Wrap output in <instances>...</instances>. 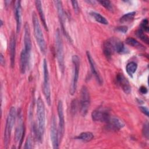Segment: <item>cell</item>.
<instances>
[{
	"instance_id": "obj_11",
	"label": "cell",
	"mask_w": 149,
	"mask_h": 149,
	"mask_svg": "<svg viewBox=\"0 0 149 149\" xmlns=\"http://www.w3.org/2000/svg\"><path fill=\"white\" fill-rule=\"evenodd\" d=\"M58 133H59V140L62 139L65 133V118L63 113V103L61 100L58 101Z\"/></svg>"
},
{
	"instance_id": "obj_8",
	"label": "cell",
	"mask_w": 149,
	"mask_h": 149,
	"mask_svg": "<svg viewBox=\"0 0 149 149\" xmlns=\"http://www.w3.org/2000/svg\"><path fill=\"white\" fill-rule=\"evenodd\" d=\"M54 2L56 8L58 17L59 19L60 24L62 27V30L63 33L64 34V35L66 37V38L69 41H72V39H71L70 37L69 36V35L66 30V23H66V17H65V11L63 10V6H62V2L61 1H57V0L54 1Z\"/></svg>"
},
{
	"instance_id": "obj_25",
	"label": "cell",
	"mask_w": 149,
	"mask_h": 149,
	"mask_svg": "<svg viewBox=\"0 0 149 149\" xmlns=\"http://www.w3.org/2000/svg\"><path fill=\"white\" fill-rule=\"evenodd\" d=\"M94 138V135L91 132H82L80 134H79L75 139L81 140L83 141L88 142L91 141Z\"/></svg>"
},
{
	"instance_id": "obj_23",
	"label": "cell",
	"mask_w": 149,
	"mask_h": 149,
	"mask_svg": "<svg viewBox=\"0 0 149 149\" xmlns=\"http://www.w3.org/2000/svg\"><path fill=\"white\" fill-rule=\"evenodd\" d=\"M115 51L118 54H126L127 52V49L125 47L123 43L119 39L116 38L115 44Z\"/></svg>"
},
{
	"instance_id": "obj_30",
	"label": "cell",
	"mask_w": 149,
	"mask_h": 149,
	"mask_svg": "<svg viewBox=\"0 0 149 149\" xmlns=\"http://www.w3.org/2000/svg\"><path fill=\"white\" fill-rule=\"evenodd\" d=\"M140 29H141L143 31L148 33L149 31V27H148V21L147 19H144L142 20L140 24Z\"/></svg>"
},
{
	"instance_id": "obj_14",
	"label": "cell",
	"mask_w": 149,
	"mask_h": 149,
	"mask_svg": "<svg viewBox=\"0 0 149 149\" xmlns=\"http://www.w3.org/2000/svg\"><path fill=\"white\" fill-rule=\"evenodd\" d=\"M105 123L107 129L112 131L119 130L125 126V124L120 119L113 116H111Z\"/></svg>"
},
{
	"instance_id": "obj_22",
	"label": "cell",
	"mask_w": 149,
	"mask_h": 149,
	"mask_svg": "<svg viewBox=\"0 0 149 149\" xmlns=\"http://www.w3.org/2000/svg\"><path fill=\"white\" fill-rule=\"evenodd\" d=\"M125 42L127 45L132 46L134 48H136L139 50H140V51L146 50V47L143 44H141L138 41H137L136 39L132 37L127 38L126 40H125Z\"/></svg>"
},
{
	"instance_id": "obj_34",
	"label": "cell",
	"mask_w": 149,
	"mask_h": 149,
	"mask_svg": "<svg viewBox=\"0 0 149 149\" xmlns=\"http://www.w3.org/2000/svg\"><path fill=\"white\" fill-rule=\"evenodd\" d=\"M127 26H119V27H117L116 30L119 31V32H121L122 33H126L127 31Z\"/></svg>"
},
{
	"instance_id": "obj_5",
	"label": "cell",
	"mask_w": 149,
	"mask_h": 149,
	"mask_svg": "<svg viewBox=\"0 0 149 149\" xmlns=\"http://www.w3.org/2000/svg\"><path fill=\"white\" fill-rule=\"evenodd\" d=\"M43 73H44V82L42 85V91L46 101L48 105H51V88L49 84V76L47 65V62L45 59L43 61Z\"/></svg>"
},
{
	"instance_id": "obj_3",
	"label": "cell",
	"mask_w": 149,
	"mask_h": 149,
	"mask_svg": "<svg viewBox=\"0 0 149 149\" xmlns=\"http://www.w3.org/2000/svg\"><path fill=\"white\" fill-rule=\"evenodd\" d=\"M16 111L14 107H12L9 111L7 116L5 129L4 131V146L6 148L8 147V145L10 142V137L12 132L13 126L15 124L16 118Z\"/></svg>"
},
{
	"instance_id": "obj_1",
	"label": "cell",
	"mask_w": 149,
	"mask_h": 149,
	"mask_svg": "<svg viewBox=\"0 0 149 149\" xmlns=\"http://www.w3.org/2000/svg\"><path fill=\"white\" fill-rule=\"evenodd\" d=\"M37 118L38 120V137L37 140L40 142H42L43 140L44 134L45 132V105L42 99L39 97L37 101Z\"/></svg>"
},
{
	"instance_id": "obj_26",
	"label": "cell",
	"mask_w": 149,
	"mask_h": 149,
	"mask_svg": "<svg viewBox=\"0 0 149 149\" xmlns=\"http://www.w3.org/2000/svg\"><path fill=\"white\" fill-rule=\"evenodd\" d=\"M137 68V65L134 62H130L128 63L126 66V70L127 74L132 77L133 74L136 72Z\"/></svg>"
},
{
	"instance_id": "obj_19",
	"label": "cell",
	"mask_w": 149,
	"mask_h": 149,
	"mask_svg": "<svg viewBox=\"0 0 149 149\" xmlns=\"http://www.w3.org/2000/svg\"><path fill=\"white\" fill-rule=\"evenodd\" d=\"M21 2L17 1L15 5V16L16 22V32L18 33L20 31L22 24V7Z\"/></svg>"
},
{
	"instance_id": "obj_31",
	"label": "cell",
	"mask_w": 149,
	"mask_h": 149,
	"mask_svg": "<svg viewBox=\"0 0 149 149\" xmlns=\"http://www.w3.org/2000/svg\"><path fill=\"white\" fill-rule=\"evenodd\" d=\"M33 139L31 138V137L29 136L27 139L26 141L24 143V149H30V148H33Z\"/></svg>"
},
{
	"instance_id": "obj_28",
	"label": "cell",
	"mask_w": 149,
	"mask_h": 149,
	"mask_svg": "<svg viewBox=\"0 0 149 149\" xmlns=\"http://www.w3.org/2000/svg\"><path fill=\"white\" fill-rule=\"evenodd\" d=\"M137 36L139 38H140L141 39V40H142L143 42H144L145 43L148 44L149 43V39H148V37L144 33V31H143L141 29H139L137 31Z\"/></svg>"
},
{
	"instance_id": "obj_13",
	"label": "cell",
	"mask_w": 149,
	"mask_h": 149,
	"mask_svg": "<svg viewBox=\"0 0 149 149\" xmlns=\"http://www.w3.org/2000/svg\"><path fill=\"white\" fill-rule=\"evenodd\" d=\"M116 39V38L115 37H112L107 40L103 43V52L105 56L108 59H110L111 58V56L115 52V44Z\"/></svg>"
},
{
	"instance_id": "obj_15",
	"label": "cell",
	"mask_w": 149,
	"mask_h": 149,
	"mask_svg": "<svg viewBox=\"0 0 149 149\" xmlns=\"http://www.w3.org/2000/svg\"><path fill=\"white\" fill-rule=\"evenodd\" d=\"M86 55H87V59L88 61V62L90 65V68H91L92 73L94 74V76L95 77L97 82L100 84H102V83H103L102 79L99 72H98V69L96 66V64H95L93 58H92L90 52L87 51L86 52Z\"/></svg>"
},
{
	"instance_id": "obj_27",
	"label": "cell",
	"mask_w": 149,
	"mask_h": 149,
	"mask_svg": "<svg viewBox=\"0 0 149 149\" xmlns=\"http://www.w3.org/2000/svg\"><path fill=\"white\" fill-rule=\"evenodd\" d=\"M135 15H136V12H131L127 13L125 14L124 15H123L120 18L119 22L120 23H122L130 22L134 19V17Z\"/></svg>"
},
{
	"instance_id": "obj_38",
	"label": "cell",
	"mask_w": 149,
	"mask_h": 149,
	"mask_svg": "<svg viewBox=\"0 0 149 149\" xmlns=\"http://www.w3.org/2000/svg\"><path fill=\"white\" fill-rule=\"evenodd\" d=\"M0 62L2 65L3 66L5 65V58L2 53H1V55H0Z\"/></svg>"
},
{
	"instance_id": "obj_29",
	"label": "cell",
	"mask_w": 149,
	"mask_h": 149,
	"mask_svg": "<svg viewBox=\"0 0 149 149\" xmlns=\"http://www.w3.org/2000/svg\"><path fill=\"white\" fill-rule=\"evenodd\" d=\"M98 2L103 6L105 8H106L108 10L112 12L113 10V8L112 3L109 1H99Z\"/></svg>"
},
{
	"instance_id": "obj_12",
	"label": "cell",
	"mask_w": 149,
	"mask_h": 149,
	"mask_svg": "<svg viewBox=\"0 0 149 149\" xmlns=\"http://www.w3.org/2000/svg\"><path fill=\"white\" fill-rule=\"evenodd\" d=\"M50 137L51 141L52 143L53 148H58L59 144V133L58 128H57L56 118L54 116H52L51 119V131H50Z\"/></svg>"
},
{
	"instance_id": "obj_24",
	"label": "cell",
	"mask_w": 149,
	"mask_h": 149,
	"mask_svg": "<svg viewBox=\"0 0 149 149\" xmlns=\"http://www.w3.org/2000/svg\"><path fill=\"white\" fill-rule=\"evenodd\" d=\"M90 15L97 22L102 24H105V25L108 24V21L107 20V19L105 17H104L102 15H101L100 13L93 11L90 13Z\"/></svg>"
},
{
	"instance_id": "obj_18",
	"label": "cell",
	"mask_w": 149,
	"mask_h": 149,
	"mask_svg": "<svg viewBox=\"0 0 149 149\" xmlns=\"http://www.w3.org/2000/svg\"><path fill=\"white\" fill-rule=\"evenodd\" d=\"M30 54L27 52L24 49H22L20 57V70L21 73H25L27 67L29 65Z\"/></svg>"
},
{
	"instance_id": "obj_36",
	"label": "cell",
	"mask_w": 149,
	"mask_h": 149,
	"mask_svg": "<svg viewBox=\"0 0 149 149\" xmlns=\"http://www.w3.org/2000/svg\"><path fill=\"white\" fill-rule=\"evenodd\" d=\"M76 108H77L76 100H73L72 102V104H71V111H72V112L74 113L76 111Z\"/></svg>"
},
{
	"instance_id": "obj_2",
	"label": "cell",
	"mask_w": 149,
	"mask_h": 149,
	"mask_svg": "<svg viewBox=\"0 0 149 149\" xmlns=\"http://www.w3.org/2000/svg\"><path fill=\"white\" fill-rule=\"evenodd\" d=\"M32 23L34 30V35L38 45L41 52L43 54L46 53L47 51V44L44 37V35L37 18V16L34 12H33L32 15Z\"/></svg>"
},
{
	"instance_id": "obj_6",
	"label": "cell",
	"mask_w": 149,
	"mask_h": 149,
	"mask_svg": "<svg viewBox=\"0 0 149 149\" xmlns=\"http://www.w3.org/2000/svg\"><path fill=\"white\" fill-rule=\"evenodd\" d=\"M72 61L73 63V74L69 92L71 95H73L76 92L77 86V81L79 79V74L80 69V59L77 55H73L72 56Z\"/></svg>"
},
{
	"instance_id": "obj_4",
	"label": "cell",
	"mask_w": 149,
	"mask_h": 149,
	"mask_svg": "<svg viewBox=\"0 0 149 149\" xmlns=\"http://www.w3.org/2000/svg\"><path fill=\"white\" fill-rule=\"evenodd\" d=\"M55 52L59 68L62 74H63L65 70V61L63 42L61 37V33L59 29L55 32Z\"/></svg>"
},
{
	"instance_id": "obj_35",
	"label": "cell",
	"mask_w": 149,
	"mask_h": 149,
	"mask_svg": "<svg viewBox=\"0 0 149 149\" xmlns=\"http://www.w3.org/2000/svg\"><path fill=\"white\" fill-rule=\"evenodd\" d=\"M140 111H141L142 113H143L144 115H146L147 116H148V115H149V111H148V109L147 107H143V106H141L139 107Z\"/></svg>"
},
{
	"instance_id": "obj_33",
	"label": "cell",
	"mask_w": 149,
	"mask_h": 149,
	"mask_svg": "<svg viewBox=\"0 0 149 149\" xmlns=\"http://www.w3.org/2000/svg\"><path fill=\"white\" fill-rule=\"evenodd\" d=\"M73 8L74 9V11L76 13H78L79 11V4H78V2L76 1H71Z\"/></svg>"
},
{
	"instance_id": "obj_21",
	"label": "cell",
	"mask_w": 149,
	"mask_h": 149,
	"mask_svg": "<svg viewBox=\"0 0 149 149\" xmlns=\"http://www.w3.org/2000/svg\"><path fill=\"white\" fill-rule=\"evenodd\" d=\"M35 5L36 6V8L37 9L40 18L42 22V23L43 24V26L45 29V30L48 31V26L47 24V22H46V19L45 17V15H44V13L43 11V9H42V3L40 1H35Z\"/></svg>"
},
{
	"instance_id": "obj_17",
	"label": "cell",
	"mask_w": 149,
	"mask_h": 149,
	"mask_svg": "<svg viewBox=\"0 0 149 149\" xmlns=\"http://www.w3.org/2000/svg\"><path fill=\"white\" fill-rule=\"evenodd\" d=\"M24 49L28 52L29 54H31L32 44L31 40V36H30V30L29 25L27 23H26L24 24Z\"/></svg>"
},
{
	"instance_id": "obj_32",
	"label": "cell",
	"mask_w": 149,
	"mask_h": 149,
	"mask_svg": "<svg viewBox=\"0 0 149 149\" xmlns=\"http://www.w3.org/2000/svg\"><path fill=\"white\" fill-rule=\"evenodd\" d=\"M149 129H148V122H146L143 127V134L144 136V137L145 138H146L147 139H148V136H149Z\"/></svg>"
},
{
	"instance_id": "obj_10",
	"label": "cell",
	"mask_w": 149,
	"mask_h": 149,
	"mask_svg": "<svg viewBox=\"0 0 149 149\" xmlns=\"http://www.w3.org/2000/svg\"><path fill=\"white\" fill-rule=\"evenodd\" d=\"M111 116L108 109L104 107H98L91 113L92 119L95 122L106 123Z\"/></svg>"
},
{
	"instance_id": "obj_16",
	"label": "cell",
	"mask_w": 149,
	"mask_h": 149,
	"mask_svg": "<svg viewBox=\"0 0 149 149\" xmlns=\"http://www.w3.org/2000/svg\"><path fill=\"white\" fill-rule=\"evenodd\" d=\"M116 80L117 84L120 87L122 90L126 94H129L131 92V86L130 85L128 80L124 76L122 73H119L117 74L116 77Z\"/></svg>"
},
{
	"instance_id": "obj_9",
	"label": "cell",
	"mask_w": 149,
	"mask_h": 149,
	"mask_svg": "<svg viewBox=\"0 0 149 149\" xmlns=\"http://www.w3.org/2000/svg\"><path fill=\"white\" fill-rule=\"evenodd\" d=\"M24 125H23V118H22V111L19 109L17 115V125L16 127L15 133V141L16 142L19 143V148L22 145L23 139L24 138Z\"/></svg>"
},
{
	"instance_id": "obj_7",
	"label": "cell",
	"mask_w": 149,
	"mask_h": 149,
	"mask_svg": "<svg viewBox=\"0 0 149 149\" xmlns=\"http://www.w3.org/2000/svg\"><path fill=\"white\" fill-rule=\"evenodd\" d=\"M90 105V97L89 91L85 86H83L80 92V111L82 116H85L89 109Z\"/></svg>"
},
{
	"instance_id": "obj_20",
	"label": "cell",
	"mask_w": 149,
	"mask_h": 149,
	"mask_svg": "<svg viewBox=\"0 0 149 149\" xmlns=\"http://www.w3.org/2000/svg\"><path fill=\"white\" fill-rule=\"evenodd\" d=\"M9 54L10 59V65L13 68L15 65L16 55V38L14 34H12L9 40Z\"/></svg>"
},
{
	"instance_id": "obj_37",
	"label": "cell",
	"mask_w": 149,
	"mask_h": 149,
	"mask_svg": "<svg viewBox=\"0 0 149 149\" xmlns=\"http://www.w3.org/2000/svg\"><path fill=\"white\" fill-rule=\"evenodd\" d=\"M139 91L141 94H146L148 91L147 88L144 86H141L139 89Z\"/></svg>"
}]
</instances>
